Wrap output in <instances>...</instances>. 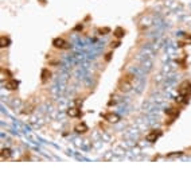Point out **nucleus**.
Masks as SVG:
<instances>
[{
	"instance_id": "nucleus-1",
	"label": "nucleus",
	"mask_w": 191,
	"mask_h": 178,
	"mask_svg": "<svg viewBox=\"0 0 191 178\" xmlns=\"http://www.w3.org/2000/svg\"><path fill=\"white\" fill-rule=\"evenodd\" d=\"M132 85H133V76L131 73H127L118 80V90L121 92L127 93L132 89Z\"/></svg>"
},
{
	"instance_id": "nucleus-2",
	"label": "nucleus",
	"mask_w": 191,
	"mask_h": 178,
	"mask_svg": "<svg viewBox=\"0 0 191 178\" xmlns=\"http://www.w3.org/2000/svg\"><path fill=\"white\" fill-rule=\"evenodd\" d=\"M190 92H191V84L189 82V81H184V82L180 85V95H182V97H189Z\"/></svg>"
},
{
	"instance_id": "nucleus-3",
	"label": "nucleus",
	"mask_w": 191,
	"mask_h": 178,
	"mask_svg": "<svg viewBox=\"0 0 191 178\" xmlns=\"http://www.w3.org/2000/svg\"><path fill=\"white\" fill-rule=\"evenodd\" d=\"M53 46L57 47V49H69V47H70L69 43L65 39H62V38H55L54 40H53Z\"/></svg>"
},
{
	"instance_id": "nucleus-4",
	"label": "nucleus",
	"mask_w": 191,
	"mask_h": 178,
	"mask_svg": "<svg viewBox=\"0 0 191 178\" xmlns=\"http://www.w3.org/2000/svg\"><path fill=\"white\" fill-rule=\"evenodd\" d=\"M160 135H162V132L159 130H152L151 132L147 134V140H148V142H156Z\"/></svg>"
},
{
	"instance_id": "nucleus-5",
	"label": "nucleus",
	"mask_w": 191,
	"mask_h": 178,
	"mask_svg": "<svg viewBox=\"0 0 191 178\" xmlns=\"http://www.w3.org/2000/svg\"><path fill=\"white\" fill-rule=\"evenodd\" d=\"M18 86H19V81L15 80V79H8L7 82H5V88L10 89V90L18 89Z\"/></svg>"
},
{
	"instance_id": "nucleus-6",
	"label": "nucleus",
	"mask_w": 191,
	"mask_h": 178,
	"mask_svg": "<svg viewBox=\"0 0 191 178\" xmlns=\"http://www.w3.org/2000/svg\"><path fill=\"white\" fill-rule=\"evenodd\" d=\"M67 115L70 117H80L81 111H80V108H77V107H70L67 109Z\"/></svg>"
},
{
	"instance_id": "nucleus-7",
	"label": "nucleus",
	"mask_w": 191,
	"mask_h": 178,
	"mask_svg": "<svg viewBox=\"0 0 191 178\" xmlns=\"http://www.w3.org/2000/svg\"><path fill=\"white\" fill-rule=\"evenodd\" d=\"M105 119L109 121V123H116V121H118L120 116H118V115H116V113H113V112H106V113H105Z\"/></svg>"
},
{
	"instance_id": "nucleus-8",
	"label": "nucleus",
	"mask_w": 191,
	"mask_h": 178,
	"mask_svg": "<svg viewBox=\"0 0 191 178\" xmlns=\"http://www.w3.org/2000/svg\"><path fill=\"white\" fill-rule=\"evenodd\" d=\"M76 131L78 134H85V132H87V126L84 123H80L76 126Z\"/></svg>"
},
{
	"instance_id": "nucleus-9",
	"label": "nucleus",
	"mask_w": 191,
	"mask_h": 178,
	"mask_svg": "<svg viewBox=\"0 0 191 178\" xmlns=\"http://www.w3.org/2000/svg\"><path fill=\"white\" fill-rule=\"evenodd\" d=\"M10 38H8V37H5V35H2L0 37V46H2V47H7L8 45H10Z\"/></svg>"
},
{
	"instance_id": "nucleus-10",
	"label": "nucleus",
	"mask_w": 191,
	"mask_h": 178,
	"mask_svg": "<svg viewBox=\"0 0 191 178\" xmlns=\"http://www.w3.org/2000/svg\"><path fill=\"white\" fill-rule=\"evenodd\" d=\"M50 77H51V72L49 69H43L42 70V82H46Z\"/></svg>"
},
{
	"instance_id": "nucleus-11",
	"label": "nucleus",
	"mask_w": 191,
	"mask_h": 178,
	"mask_svg": "<svg viewBox=\"0 0 191 178\" xmlns=\"http://www.w3.org/2000/svg\"><path fill=\"white\" fill-rule=\"evenodd\" d=\"M114 37L116 38H123V37L125 35V30L124 29H121V27H117V29L114 30Z\"/></svg>"
},
{
	"instance_id": "nucleus-12",
	"label": "nucleus",
	"mask_w": 191,
	"mask_h": 178,
	"mask_svg": "<svg viewBox=\"0 0 191 178\" xmlns=\"http://www.w3.org/2000/svg\"><path fill=\"white\" fill-rule=\"evenodd\" d=\"M178 113H179V108L172 107V108H170V109H167V115H170V116L176 117V116H178Z\"/></svg>"
},
{
	"instance_id": "nucleus-13",
	"label": "nucleus",
	"mask_w": 191,
	"mask_h": 178,
	"mask_svg": "<svg viewBox=\"0 0 191 178\" xmlns=\"http://www.w3.org/2000/svg\"><path fill=\"white\" fill-rule=\"evenodd\" d=\"M11 157V150L10 148H3L2 150V158L3 159H8Z\"/></svg>"
},
{
	"instance_id": "nucleus-14",
	"label": "nucleus",
	"mask_w": 191,
	"mask_h": 178,
	"mask_svg": "<svg viewBox=\"0 0 191 178\" xmlns=\"http://www.w3.org/2000/svg\"><path fill=\"white\" fill-rule=\"evenodd\" d=\"M98 33L101 34V35H106L108 33H111V29H109V27H101V29H98Z\"/></svg>"
},
{
	"instance_id": "nucleus-15",
	"label": "nucleus",
	"mask_w": 191,
	"mask_h": 178,
	"mask_svg": "<svg viewBox=\"0 0 191 178\" xmlns=\"http://www.w3.org/2000/svg\"><path fill=\"white\" fill-rule=\"evenodd\" d=\"M2 74H4V76L8 77V79H11V76H12V73L10 70H7V69H2Z\"/></svg>"
},
{
	"instance_id": "nucleus-16",
	"label": "nucleus",
	"mask_w": 191,
	"mask_h": 178,
	"mask_svg": "<svg viewBox=\"0 0 191 178\" xmlns=\"http://www.w3.org/2000/svg\"><path fill=\"white\" fill-rule=\"evenodd\" d=\"M182 154H183L182 151H178V152H172V154H168L167 157H168V158H170V157H178V155H182Z\"/></svg>"
},
{
	"instance_id": "nucleus-17",
	"label": "nucleus",
	"mask_w": 191,
	"mask_h": 178,
	"mask_svg": "<svg viewBox=\"0 0 191 178\" xmlns=\"http://www.w3.org/2000/svg\"><path fill=\"white\" fill-rule=\"evenodd\" d=\"M112 46H113V47H118V46H120V42H118V40L117 42H113V45Z\"/></svg>"
},
{
	"instance_id": "nucleus-18",
	"label": "nucleus",
	"mask_w": 191,
	"mask_h": 178,
	"mask_svg": "<svg viewBox=\"0 0 191 178\" xmlns=\"http://www.w3.org/2000/svg\"><path fill=\"white\" fill-rule=\"evenodd\" d=\"M111 58H112V53H109V54L106 55V61H109V59H111Z\"/></svg>"
}]
</instances>
